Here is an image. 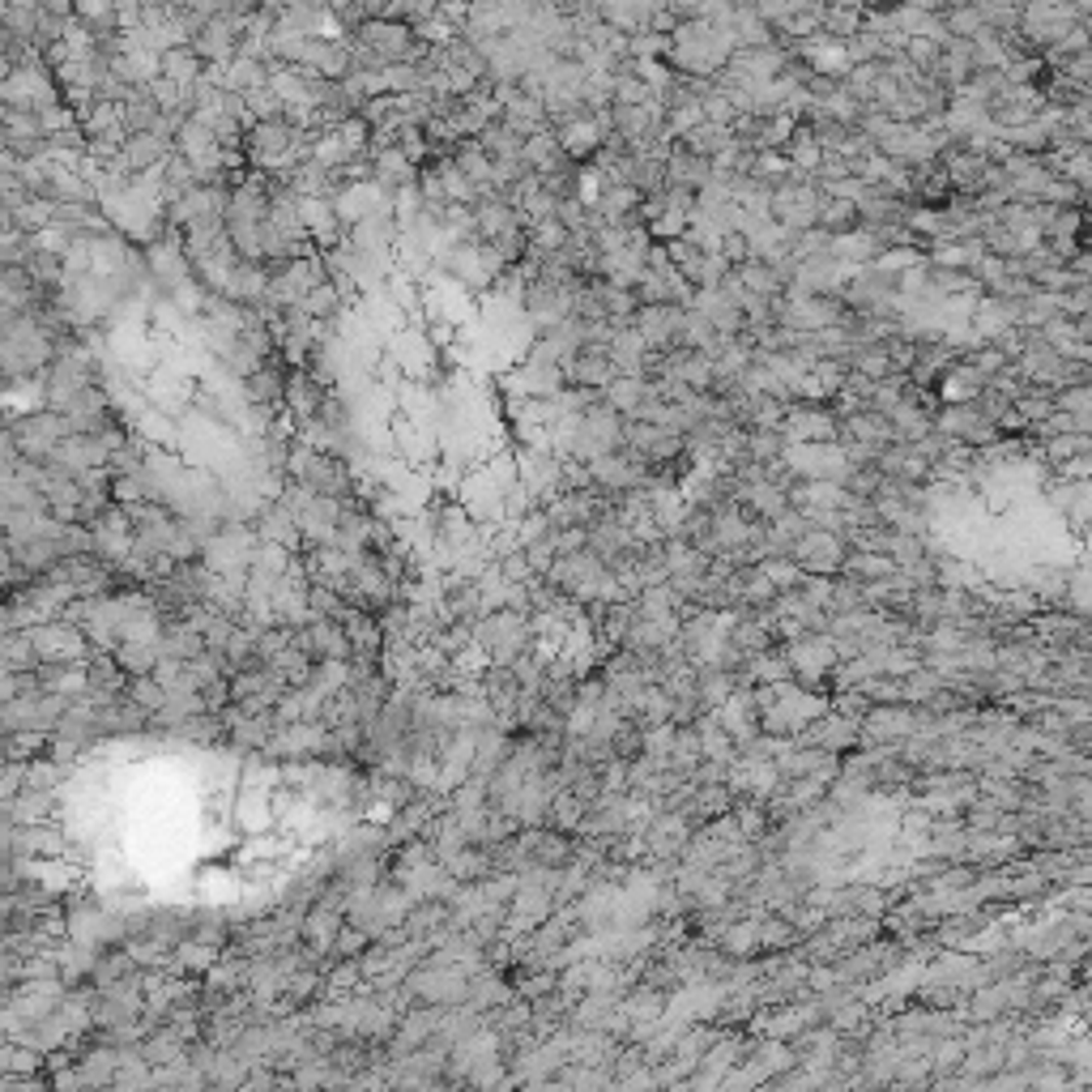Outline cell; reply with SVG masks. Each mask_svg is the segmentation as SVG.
<instances>
[{
  "instance_id": "1",
  "label": "cell",
  "mask_w": 1092,
  "mask_h": 1092,
  "mask_svg": "<svg viewBox=\"0 0 1092 1092\" xmlns=\"http://www.w3.org/2000/svg\"><path fill=\"white\" fill-rule=\"evenodd\" d=\"M35 648V662H82L86 658V632L69 619H47L35 632H26Z\"/></svg>"
},
{
  "instance_id": "2",
  "label": "cell",
  "mask_w": 1092,
  "mask_h": 1092,
  "mask_svg": "<svg viewBox=\"0 0 1092 1092\" xmlns=\"http://www.w3.org/2000/svg\"><path fill=\"white\" fill-rule=\"evenodd\" d=\"M730 141H734V128L730 124H713V120H700L691 133L683 137V145L691 154H700V159H713V154H721Z\"/></svg>"
},
{
  "instance_id": "3",
  "label": "cell",
  "mask_w": 1092,
  "mask_h": 1092,
  "mask_svg": "<svg viewBox=\"0 0 1092 1092\" xmlns=\"http://www.w3.org/2000/svg\"><path fill=\"white\" fill-rule=\"evenodd\" d=\"M939 22L948 39H973L977 31H985V9L981 5H948L939 9Z\"/></svg>"
},
{
  "instance_id": "4",
  "label": "cell",
  "mask_w": 1092,
  "mask_h": 1092,
  "mask_svg": "<svg viewBox=\"0 0 1092 1092\" xmlns=\"http://www.w3.org/2000/svg\"><path fill=\"white\" fill-rule=\"evenodd\" d=\"M849 568H857V572H879V577H888V572H892L888 559H867V555H853Z\"/></svg>"
}]
</instances>
